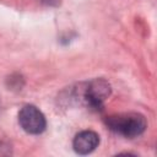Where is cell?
Wrapping results in <instances>:
<instances>
[{"label": "cell", "instance_id": "obj_1", "mask_svg": "<svg viewBox=\"0 0 157 157\" xmlns=\"http://www.w3.org/2000/svg\"><path fill=\"white\" fill-rule=\"evenodd\" d=\"M105 123L112 131L130 139L141 135L147 126L145 117L137 113L110 115L107 118Z\"/></svg>", "mask_w": 157, "mask_h": 157}, {"label": "cell", "instance_id": "obj_4", "mask_svg": "<svg viewBox=\"0 0 157 157\" xmlns=\"http://www.w3.org/2000/svg\"><path fill=\"white\" fill-rule=\"evenodd\" d=\"M98 145L99 136L92 130H83L78 132L72 141V147L78 155H88L93 152L98 147Z\"/></svg>", "mask_w": 157, "mask_h": 157}, {"label": "cell", "instance_id": "obj_2", "mask_svg": "<svg viewBox=\"0 0 157 157\" xmlns=\"http://www.w3.org/2000/svg\"><path fill=\"white\" fill-rule=\"evenodd\" d=\"M81 92V99L83 103L94 110H98L103 107L104 101L110 96L112 88L108 81L104 78H94L85 85Z\"/></svg>", "mask_w": 157, "mask_h": 157}, {"label": "cell", "instance_id": "obj_3", "mask_svg": "<svg viewBox=\"0 0 157 157\" xmlns=\"http://www.w3.org/2000/svg\"><path fill=\"white\" fill-rule=\"evenodd\" d=\"M18 124L28 134L38 135L45 130L47 121L43 113L34 105H25L18 113Z\"/></svg>", "mask_w": 157, "mask_h": 157}]
</instances>
